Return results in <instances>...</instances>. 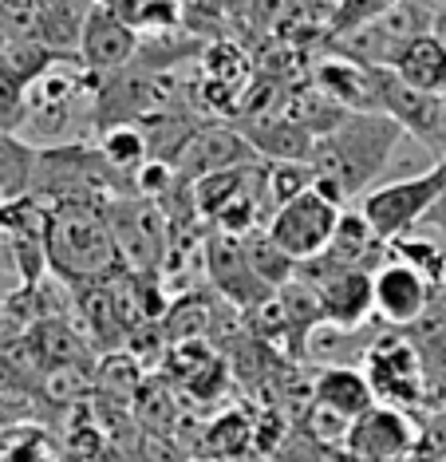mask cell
<instances>
[{
	"label": "cell",
	"instance_id": "32",
	"mask_svg": "<svg viewBox=\"0 0 446 462\" xmlns=\"http://www.w3.org/2000/svg\"><path fill=\"white\" fill-rule=\"evenodd\" d=\"M419 5H423V8H431L434 16H439V13H446V0H419Z\"/></svg>",
	"mask_w": 446,
	"mask_h": 462
},
{
	"label": "cell",
	"instance_id": "34",
	"mask_svg": "<svg viewBox=\"0 0 446 462\" xmlns=\"http://www.w3.org/2000/svg\"><path fill=\"white\" fill-rule=\"evenodd\" d=\"M442 103H446V96H442Z\"/></svg>",
	"mask_w": 446,
	"mask_h": 462
},
{
	"label": "cell",
	"instance_id": "35",
	"mask_svg": "<svg viewBox=\"0 0 446 462\" xmlns=\"http://www.w3.org/2000/svg\"><path fill=\"white\" fill-rule=\"evenodd\" d=\"M194 462H198V458H194Z\"/></svg>",
	"mask_w": 446,
	"mask_h": 462
},
{
	"label": "cell",
	"instance_id": "23",
	"mask_svg": "<svg viewBox=\"0 0 446 462\" xmlns=\"http://www.w3.org/2000/svg\"><path fill=\"white\" fill-rule=\"evenodd\" d=\"M391 257L407 261L411 269H419L423 277H427L431 285L439 289V281H442V273H446V241L423 237L419 229H411V234H403V237L391 241Z\"/></svg>",
	"mask_w": 446,
	"mask_h": 462
},
{
	"label": "cell",
	"instance_id": "19",
	"mask_svg": "<svg viewBox=\"0 0 446 462\" xmlns=\"http://www.w3.org/2000/svg\"><path fill=\"white\" fill-rule=\"evenodd\" d=\"M36 159H40V146L16 139V131H0V194H5V202L32 194Z\"/></svg>",
	"mask_w": 446,
	"mask_h": 462
},
{
	"label": "cell",
	"instance_id": "27",
	"mask_svg": "<svg viewBox=\"0 0 446 462\" xmlns=\"http://www.w3.org/2000/svg\"><path fill=\"white\" fill-rule=\"evenodd\" d=\"M395 0H336L332 8V20H328V40L332 36H344V32H356V28L371 24L387 13Z\"/></svg>",
	"mask_w": 446,
	"mask_h": 462
},
{
	"label": "cell",
	"instance_id": "24",
	"mask_svg": "<svg viewBox=\"0 0 446 462\" xmlns=\"http://www.w3.org/2000/svg\"><path fill=\"white\" fill-rule=\"evenodd\" d=\"M135 423L143 427V435H170L178 427V403L170 395V387L143 383V392L135 395Z\"/></svg>",
	"mask_w": 446,
	"mask_h": 462
},
{
	"label": "cell",
	"instance_id": "25",
	"mask_svg": "<svg viewBox=\"0 0 446 462\" xmlns=\"http://www.w3.org/2000/svg\"><path fill=\"white\" fill-rule=\"evenodd\" d=\"M209 324H214V309L206 304V297H182L163 317V332L174 344H190V340H201L209 332Z\"/></svg>",
	"mask_w": 446,
	"mask_h": 462
},
{
	"label": "cell",
	"instance_id": "22",
	"mask_svg": "<svg viewBox=\"0 0 446 462\" xmlns=\"http://www.w3.org/2000/svg\"><path fill=\"white\" fill-rule=\"evenodd\" d=\"M143 383L146 380H143L139 360H135V356H126V352H107V356H103V364L95 367V375H91L95 392L115 399L119 407L135 403V395L143 392Z\"/></svg>",
	"mask_w": 446,
	"mask_h": 462
},
{
	"label": "cell",
	"instance_id": "20",
	"mask_svg": "<svg viewBox=\"0 0 446 462\" xmlns=\"http://www.w3.org/2000/svg\"><path fill=\"white\" fill-rule=\"evenodd\" d=\"M312 186H316L312 162H265L261 166V209L273 217L281 206H289L293 198H301Z\"/></svg>",
	"mask_w": 446,
	"mask_h": 462
},
{
	"label": "cell",
	"instance_id": "15",
	"mask_svg": "<svg viewBox=\"0 0 446 462\" xmlns=\"http://www.w3.org/2000/svg\"><path fill=\"white\" fill-rule=\"evenodd\" d=\"M403 336H407V344L415 348L423 372H427L434 411H439L446 399V292L434 289L427 312H423L411 328H403Z\"/></svg>",
	"mask_w": 446,
	"mask_h": 462
},
{
	"label": "cell",
	"instance_id": "30",
	"mask_svg": "<svg viewBox=\"0 0 446 462\" xmlns=\"http://www.w3.org/2000/svg\"><path fill=\"white\" fill-rule=\"evenodd\" d=\"M419 229H434V234H442V237H446V198H442V202L431 209L427 217H423Z\"/></svg>",
	"mask_w": 446,
	"mask_h": 462
},
{
	"label": "cell",
	"instance_id": "5",
	"mask_svg": "<svg viewBox=\"0 0 446 462\" xmlns=\"http://www.w3.org/2000/svg\"><path fill=\"white\" fill-rule=\"evenodd\" d=\"M348 206H339L336 198H328L321 186L304 190L301 198H293L289 206H281L277 214L265 222V229L273 234V241L289 254L296 265L301 261H312L328 249V241L336 234V222Z\"/></svg>",
	"mask_w": 446,
	"mask_h": 462
},
{
	"label": "cell",
	"instance_id": "6",
	"mask_svg": "<svg viewBox=\"0 0 446 462\" xmlns=\"http://www.w3.org/2000/svg\"><path fill=\"white\" fill-rule=\"evenodd\" d=\"M296 277L308 281V285L321 292L324 320L344 324V328H364V324L376 317V289H371V277H376V273L332 269L328 261L312 257V261H301V265H296Z\"/></svg>",
	"mask_w": 446,
	"mask_h": 462
},
{
	"label": "cell",
	"instance_id": "31",
	"mask_svg": "<svg viewBox=\"0 0 446 462\" xmlns=\"http://www.w3.org/2000/svg\"><path fill=\"white\" fill-rule=\"evenodd\" d=\"M431 32H434V36H439L442 44H446V13H439V16H434V28H431Z\"/></svg>",
	"mask_w": 446,
	"mask_h": 462
},
{
	"label": "cell",
	"instance_id": "18",
	"mask_svg": "<svg viewBox=\"0 0 446 462\" xmlns=\"http://www.w3.org/2000/svg\"><path fill=\"white\" fill-rule=\"evenodd\" d=\"M237 241H241V254H246L253 277H257L265 289L277 292L296 277V261L273 241V234L265 226H253L246 234H237Z\"/></svg>",
	"mask_w": 446,
	"mask_h": 462
},
{
	"label": "cell",
	"instance_id": "3",
	"mask_svg": "<svg viewBox=\"0 0 446 462\" xmlns=\"http://www.w3.org/2000/svg\"><path fill=\"white\" fill-rule=\"evenodd\" d=\"M364 375L376 392V403L395 407V411L415 419L419 411H434L431 399V383L423 372L415 348L407 344L403 332H379V340L371 344L367 360H364Z\"/></svg>",
	"mask_w": 446,
	"mask_h": 462
},
{
	"label": "cell",
	"instance_id": "17",
	"mask_svg": "<svg viewBox=\"0 0 446 462\" xmlns=\"http://www.w3.org/2000/svg\"><path fill=\"white\" fill-rule=\"evenodd\" d=\"M403 83L419 91H431V96H446V44L439 36H419L415 44L403 48L399 64L391 68Z\"/></svg>",
	"mask_w": 446,
	"mask_h": 462
},
{
	"label": "cell",
	"instance_id": "16",
	"mask_svg": "<svg viewBox=\"0 0 446 462\" xmlns=\"http://www.w3.org/2000/svg\"><path fill=\"white\" fill-rule=\"evenodd\" d=\"M312 403L336 411L339 419L356 423L364 411L376 407V392H371L367 375L359 367H321L312 375Z\"/></svg>",
	"mask_w": 446,
	"mask_h": 462
},
{
	"label": "cell",
	"instance_id": "12",
	"mask_svg": "<svg viewBox=\"0 0 446 462\" xmlns=\"http://www.w3.org/2000/svg\"><path fill=\"white\" fill-rule=\"evenodd\" d=\"M257 162V151L249 146V139L233 127H198V134L190 139L182 151V159L174 162V171L182 182L194 186L198 178L218 174V171H233V166H249Z\"/></svg>",
	"mask_w": 446,
	"mask_h": 462
},
{
	"label": "cell",
	"instance_id": "28",
	"mask_svg": "<svg viewBox=\"0 0 446 462\" xmlns=\"http://www.w3.org/2000/svg\"><path fill=\"white\" fill-rule=\"evenodd\" d=\"M24 115H28V88L0 71V131H16L24 127Z\"/></svg>",
	"mask_w": 446,
	"mask_h": 462
},
{
	"label": "cell",
	"instance_id": "13",
	"mask_svg": "<svg viewBox=\"0 0 446 462\" xmlns=\"http://www.w3.org/2000/svg\"><path fill=\"white\" fill-rule=\"evenodd\" d=\"M332 269H359V273H379L391 261V245L376 229L367 226V217L359 209L348 206L336 222V234L328 241V249L321 254Z\"/></svg>",
	"mask_w": 446,
	"mask_h": 462
},
{
	"label": "cell",
	"instance_id": "4",
	"mask_svg": "<svg viewBox=\"0 0 446 462\" xmlns=\"http://www.w3.org/2000/svg\"><path fill=\"white\" fill-rule=\"evenodd\" d=\"M376 103L434 162L446 159V103H442V96L411 88V83H403L391 68H376Z\"/></svg>",
	"mask_w": 446,
	"mask_h": 462
},
{
	"label": "cell",
	"instance_id": "26",
	"mask_svg": "<svg viewBox=\"0 0 446 462\" xmlns=\"http://www.w3.org/2000/svg\"><path fill=\"white\" fill-rule=\"evenodd\" d=\"M135 32L143 40H170L182 32V0H146V8L135 20Z\"/></svg>",
	"mask_w": 446,
	"mask_h": 462
},
{
	"label": "cell",
	"instance_id": "1",
	"mask_svg": "<svg viewBox=\"0 0 446 462\" xmlns=\"http://www.w3.org/2000/svg\"><path fill=\"white\" fill-rule=\"evenodd\" d=\"M407 139L403 127L384 111H348L328 134L312 146L316 186L336 198L339 206L359 202L367 190H376L379 174L387 171L395 146Z\"/></svg>",
	"mask_w": 446,
	"mask_h": 462
},
{
	"label": "cell",
	"instance_id": "21",
	"mask_svg": "<svg viewBox=\"0 0 446 462\" xmlns=\"http://www.w3.org/2000/svg\"><path fill=\"white\" fill-rule=\"evenodd\" d=\"M99 154L119 178H139V171L151 162V146L139 123H119V127L99 131Z\"/></svg>",
	"mask_w": 446,
	"mask_h": 462
},
{
	"label": "cell",
	"instance_id": "10",
	"mask_svg": "<svg viewBox=\"0 0 446 462\" xmlns=\"http://www.w3.org/2000/svg\"><path fill=\"white\" fill-rule=\"evenodd\" d=\"M88 88H91V71H83L76 60H63V64H56L48 76H40L28 88V115H24V123H28V127H36L40 134H60L63 123L71 119L76 99Z\"/></svg>",
	"mask_w": 446,
	"mask_h": 462
},
{
	"label": "cell",
	"instance_id": "33",
	"mask_svg": "<svg viewBox=\"0 0 446 462\" xmlns=\"http://www.w3.org/2000/svg\"><path fill=\"white\" fill-rule=\"evenodd\" d=\"M439 462H446V458H439Z\"/></svg>",
	"mask_w": 446,
	"mask_h": 462
},
{
	"label": "cell",
	"instance_id": "7",
	"mask_svg": "<svg viewBox=\"0 0 446 462\" xmlns=\"http://www.w3.org/2000/svg\"><path fill=\"white\" fill-rule=\"evenodd\" d=\"M419 423L411 415L395 411V407L376 403L371 411H364L348 430L344 455L356 462H403L415 455L419 447Z\"/></svg>",
	"mask_w": 446,
	"mask_h": 462
},
{
	"label": "cell",
	"instance_id": "11",
	"mask_svg": "<svg viewBox=\"0 0 446 462\" xmlns=\"http://www.w3.org/2000/svg\"><path fill=\"white\" fill-rule=\"evenodd\" d=\"M206 273L214 281V289L221 292V300L233 304V309H257L261 300L273 297V289H265L257 277H253L246 254H241L237 234H214L206 241Z\"/></svg>",
	"mask_w": 446,
	"mask_h": 462
},
{
	"label": "cell",
	"instance_id": "29",
	"mask_svg": "<svg viewBox=\"0 0 446 462\" xmlns=\"http://www.w3.org/2000/svg\"><path fill=\"white\" fill-rule=\"evenodd\" d=\"M99 8H107L111 16H119V20H126V24L135 28V20H139V13L146 8V0H95Z\"/></svg>",
	"mask_w": 446,
	"mask_h": 462
},
{
	"label": "cell",
	"instance_id": "2",
	"mask_svg": "<svg viewBox=\"0 0 446 462\" xmlns=\"http://www.w3.org/2000/svg\"><path fill=\"white\" fill-rule=\"evenodd\" d=\"M48 269L68 289L103 285L123 269L119 241L99 202L48 206Z\"/></svg>",
	"mask_w": 446,
	"mask_h": 462
},
{
	"label": "cell",
	"instance_id": "8",
	"mask_svg": "<svg viewBox=\"0 0 446 462\" xmlns=\"http://www.w3.org/2000/svg\"><path fill=\"white\" fill-rule=\"evenodd\" d=\"M143 36L135 32L126 20L111 16L107 8L91 5L88 20H83V36H79V68L91 76H111L123 71L139 60Z\"/></svg>",
	"mask_w": 446,
	"mask_h": 462
},
{
	"label": "cell",
	"instance_id": "9",
	"mask_svg": "<svg viewBox=\"0 0 446 462\" xmlns=\"http://www.w3.org/2000/svg\"><path fill=\"white\" fill-rule=\"evenodd\" d=\"M371 289H376V320H384L391 332L411 328L434 297L431 281L419 269H411L407 261H395V257L371 277Z\"/></svg>",
	"mask_w": 446,
	"mask_h": 462
},
{
	"label": "cell",
	"instance_id": "14",
	"mask_svg": "<svg viewBox=\"0 0 446 462\" xmlns=\"http://www.w3.org/2000/svg\"><path fill=\"white\" fill-rule=\"evenodd\" d=\"M312 91H321L339 111H379L376 103V68H359L344 56L316 60L312 68Z\"/></svg>",
	"mask_w": 446,
	"mask_h": 462
}]
</instances>
